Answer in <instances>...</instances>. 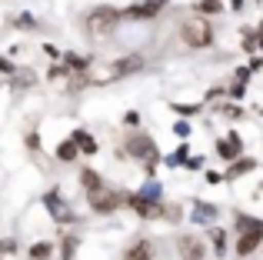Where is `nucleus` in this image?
<instances>
[{
	"label": "nucleus",
	"mask_w": 263,
	"mask_h": 260,
	"mask_svg": "<svg viewBox=\"0 0 263 260\" xmlns=\"http://www.w3.org/2000/svg\"><path fill=\"white\" fill-rule=\"evenodd\" d=\"M120 10H114V7H97V10H90V17H87V33L93 40H100V37H110V33L117 30V24H120Z\"/></svg>",
	"instance_id": "1"
},
{
	"label": "nucleus",
	"mask_w": 263,
	"mask_h": 260,
	"mask_svg": "<svg viewBox=\"0 0 263 260\" xmlns=\"http://www.w3.org/2000/svg\"><path fill=\"white\" fill-rule=\"evenodd\" d=\"M180 40H183L186 47H193V50H200V47H210L213 40V27L206 24L203 17H190L180 24Z\"/></svg>",
	"instance_id": "2"
},
{
	"label": "nucleus",
	"mask_w": 263,
	"mask_h": 260,
	"mask_svg": "<svg viewBox=\"0 0 263 260\" xmlns=\"http://www.w3.org/2000/svg\"><path fill=\"white\" fill-rule=\"evenodd\" d=\"M127 154L130 157H137V160H154L157 163V143H154V137H147V134H134V137H127Z\"/></svg>",
	"instance_id": "3"
},
{
	"label": "nucleus",
	"mask_w": 263,
	"mask_h": 260,
	"mask_svg": "<svg viewBox=\"0 0 263 260\" xmlns=\"http://www.w3.org/2000/svg\"><path fill=\"white\" fill-rule=\"evenodd\" d=\"M127 207L137 210V217H143V220H154V217H163V207L157 200H147V197L140 194H130L127 197Z\"/></svg>",
	"instance_id": "4"
},
{
	"label": "nucleus",
	"mask_w": 263,
	"mask_h": 260,
	"mask_svg": "<svg viewBox=\"0 0 263 260\" xmlns=\"http://www.w3.org/2000/svg\"><path fill=\"white\" fill-rule=\"evenodd\" d=\"M90 207H93L97 214H114V210L120 207V197L110 194L107 187H100V190H93V194H90Z\"/></svg>",
	"instance_id": "5"
},
{
	"label": "nucleus",
	"mask_w": 263,
	"mask_h": 260,
	"mask_svg": "<svg viewBox=\"0 0 263 260\" xmlns=\"http://www.w3.org/2000/svg\"><path fill=\"white\" fill-rule=\"evenodd\" d=\"M177 250H180V257H183V260H203V254H206L203 240H200V237H190V234H183L177 240Z\"/></svg>",
	"instance_id": "6"
},
{
	"label": "nucleus",
	"mask_w": 263,
	"mask_h": 260,
	"mask_svg": "<svg viewBox=\"0 0 263 260\" xmlns=\"http://www.w3.org/2000/svg\"><path fill=\"white\" fill-rule=\"evenodd\" d=\"M167 7V0H143V4H137V7H130V10H123L120 17H127V20H143V17H154L157 10H163Z\"/></svg>",
	"instance_id": "7"
},
{
	"label": "nucleus",
	"mask_w": 263,
	"mask_h": 260,
	"mask_svg": "<svg viewBox=\"0 0 263 260\" xmlns=\"http://www.w3.org/2000/svg\"><path fill=\"white\" fill-rule=\"evenodd\" d=\"M240 150H243V140H240L237 134H230L227 140H220V143H217V154L223 157V160H237Z\"/></svg>",
	"instance_id": "8"
},
{
	"label": "nucleus",
	"mask_w": 263,
	"mask_h": 260,
	"mask_svg": "<svg viewBox=\"0 0 263 260\" xmlns=\"http://www.w3.org/2000/svg\"><path fill=\"white\" fill-rule=\"evenodd\" d=\"M47 207H50V214H53V220H60V224H67L70 220V207H67V203H60V194L57 190H50V194H47Z\"/></svg>",
	"instance_id": "9"
},
{
	"label": "nucleus",
	"mask_w": 263,
	"mask_h": 260,
	"mask_svg": "<svg viewBox=\"0 0 263 260\" xmlns=\"http://www.w3.org/2000/svg\"><path fill=\"white\" fill-rule=\"evenodd\" d=\"M143 67V57L140 53H134V57H120L114 64V77H127V73H137Z\"/></svg>",
	"instance_id": "10"
},
{
	"label": "nucleus",
	"mask_w": 263,
	"mask_h": 260,
	"mask_svg": "<svg viewBox=\"0 0 263 260\" xmlns=\"http://www.w3.org/2000/svg\"><path fill=\"white\" fill-rule=\"evenodd\" d=\"M123 260H154V244H150L147 237H140V240L123 254Z\"/></svg>",
	"instance_id": "11"
},
{
	"label": "nucleus",
	"mask_w": 263,
	"mask_h": 260,
	"mask_svg": "<svg viewBox=\"0 0 263 260\" xmlns=\"http://www.w3.org/2000/svg\"><path fill=\"white\" fill-rule=\"evenodd\" d=\"M263 244V234H240V240H237V254L240 257H247V254H253Z\"/></svg>",
	"instance_id": "12"
},
{
	"label": "nucleus",
	"mask_w": 263,
	"mask_h": 260,
	"mask_svg": "<svg viewBox=\"0 0 263 260\" xmlns=\"http://www.w3.org/2000/svg\"><path fill=\"white\" fill-rule=\"evenodd\" d=\"M237 230L240 234H263V220L247 217V214H237Z\"/></svg>",
	"instance_id": "13"
},
{
	"label": "nucleus",
	"mask_w": 263,
	"mask_h": 260,
	"mask_svg": "<svg viewBox=\"0 0 263 260\" xmlns=\"http://www.w3.org/2000/svg\"><path fill=\"white\" fill-rule=\"evenodd\" d=\"M70 140L77 143V150H84V154H97V143H93V137H90L87 130H73Z\"/></svg>",
	"instance_id": "14"
},
{
	"label": "nucleus",
	"mask_w": 263,
	"mask_h": 260,
	"mask_svg": "<svg viewBox=\"0 0 263 260\" xmlns=\"http://www.w3.org/2000/svg\"><path fill=\"white\" fill-rule=\"evenodd\" d=\"M253 167H257L253 160H233L230 170H227V180H237V177H243L247 170H253Z\"/></svg>",
	"instance_id": "15"
},
{
	"label": "nucleus",
	"mask_w": 263,
	"mask_h": 260,
	"mask_svg": "<svg viewBox=\"0 0 263 260\" xmlns=\"http://www.w3.org/2000/svg\"><path fill=\"white\" fill-rule=\"evenodd\" d=\"M80 183L87 187V194H93V190L103 187V180H100V174H97V170H84V174H80Z\"/></svg>",
	"instance_id": "16"
},
{
	"label": "nucleus",
	"mask_w": 263,
	"mask_h": 260,
	"mask_svg": "<svg viewBox=\"0 0 263 260\" xmlns=\"http://www.w3.org/2000/svg\"><path fill=\"white\" fill-rule=\"evenodd\" d=\"M77 154H80V150H77V143H73V140H64V143L57 147V157H60L64 163H70V160H73Z\"/></svg>",
	"instance_id": "17"
},
{
	"label": "nucleus",
	"mask_w": 263,
	"mask_h": 260,
	"mask_svg": "<svg viewBox=\"0 0 263 260\" xmlns=\"http://www.w3.org/2000/svg\"><path fill=\"white\" fill-rule=\"evenodd\" d=\"M197 220H213V217H217V207H213V203H197Z\"/></svg>",
	"instance_id": "18"
},
{
	"label": "nucleus",
	"mask_w": 263,
	"mask_h": 260,
	"mask_svg": "<svg viewBox=\"0 0 263 260\" xmlns=\"http://www.w3.org/2000/svg\"><path fill=\"white\" fill-rule=\"evenodd\" d=\"M50 257V244H33L30 247V260H47Z\"/></svg>",
	"instance_id": "19"
},
{
	"label": "nucleus",
	"mask_w": 263,
	"mask_h": 260,
	"mask_svg": "<svg viewBox=\"0 0 263 260\" xmlns=\"http://www.w3.org/2000/svg\"><path fill=\"white\" fill-rule=\"evenodd\" d=\"M210 240H213V247H217V254L227 250V234H223V230H210Z\"/></svg>",
	"instance_id": "20"
},
{
	"label": "nucleus",
	"mask_w": 263,
	"mask_h": 260,
	"mask_svg": "<svg viewBox=\"0 0 263 260\" xmlns=\"http://www.w3.org/2000/svg\"><path fill=\"white\" fill-rule=\"evenodd\" d=\"M140 197H147V200H157V197H160V183H157V180H150L147 187L140 190Z\"/></svg>",
	"instance_id": "21"
},
{
	"label": "nucleus",
	"mask_w": 263,
	"mask_h": 260,
	"mask_svg": "<svg viewBox=\"0 0 263 260\" xmlns=\"http://www.w3.org/2000/svg\"><path fill=\"white\" fill-rule=\"evenodd\" d=\"M73 254H77V240H73V237H64V260H73Z\"/></svg>",
	"instance_id": "22"
},
{
	"label": "nucleus",
	"mask_w": 263,
	"mask_h": 260,
	"mask_svg": "<svg viewBox=\"0 0 263 260\" xmlns=\"http://www.w3.org/2000/svg\"><path fill=\"white\" fill-rule=\"evenodd\" d=\"M197 10H203V13H217V10H220V0H200Z\"/></svg>",
	"instance_id": "23"
},
{
	"label": "nucleus",
	"mask_w": 263,
	"mask_h": 260,
	"mask_svg": "<svg viewBox=\"0 0 263 260\" xmlns=\"http://www.w3.org/2000/svg\"><path fill=\"white\" fill-rule=\"evenodd\" d=\"M17 27H24V30H33L37 24H33V17H30V13H24V17H17Z\"/></svg>",
	"instance_id": "24"
},
{
	"label": "nucleus",
	"mask_w": 263,
	"mask_h": 260,
	"mask_svg": "<svg viewBox=\"0 0 263 260\" xmlns=\"http://www.w3.org/2000/svg\"><path fill=\"white\" fill-rule=\"evenodd\" d=\"M174 134H177V137H190V124H177Z\"/></svg>",
	"instance_id": "25"
},
{
	"label": "nucleus",
	"mask_w": 263,
	"mask_h": 260,
	"mask_svg": "<svg viewBox=\"0 0 263 260\" xmlns=\"http://www.w3.org/2000/svg\"><path fill=\"white\" fill-rule=\"evenodd\" d=\"M230 4H233V10H240V7H243V0H230Z\"/></svg>",
	"instance_id": "26"
},
{
	"label": "nucleus",
	"mask_w": 263,
	"mask_h": 260,
	"mask_svg": "<svg viewBox=\"0 0 263 260\" xmlns=\"http://www.w3.org/2000/svg\"><path fill=\"white\" fill-rule=\"evenodd\" d=\"M257 40H260V47H263V33H257Z\"/></svg>",
	"instance_id": "27"
}]
</instances>
